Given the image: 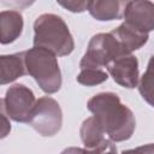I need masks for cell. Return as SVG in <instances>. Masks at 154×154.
Masks as SVG:
<instances>
[{
  "label": "cell",
  "mask_w": 154,
  "mask_h": 154,
  "mask_svg": "<svg viewBox=\"0 0 154 154\" xmlns=\"http://www.w3.org/2000/svg\"><path fill=\"white\" fill-rule=\"evenodd\" d=\"M87 107L111 141L123 142L132 136L136 128L135 116L116 93H99L88 101Z\"/></svg>",
  "instance_id": "obj_1"
},
{
  "label": "cell",
  "mask_w": 154,
  "mask_h": 154,
  "mask_svg": "<svg viewBox=\"0 0 154 154\" xmlns=\"http://www.w3.org/2000/svg\"><path fill=\"white\" fill-rule=\"evenodd\" d=\"M34 47L43 48L55 57H65L72 53L75 41L60 16L43 13L34 23Z\"/></svg>",
  "instance_id": "obj_2"
},
{
  "label": "cell",
  "mask_w": 154,
  "mask_h": 154,
  "mask_svg": "<svg viewBox=\"0 0 154 154\" xmlns=\"http://www.w3.org/2000/svg\"><path fill=\"white\" fill-rule=\"evenodd\" d=\"M24 53L26 75L31 76L46 94H54L61 87V72L57 57L38 47H32Z\"/></svg>",
  "instance_id": "obj_3"
},
{
  "label": "cell",
  "mask_w": 154,
  "mask_h": 154,
  "mask_svg": "<svg viewBox=\"0 0 154 154\" xmlns=\"http://www.w3.org/2000/svg\"><path fill=\"white\" fill-rule=\"evenodd\" d=\"M128 54L111 32H100L91 37L79 67L103 69L114 59Z\"/></svg>",
  "instance_id": "obj_4"
},
{
  "label": "cell",
  "mask_w": 154,
  "mask_h": 154,
  "mask_svg": "<svg viewBox=\"0 0 154 154\" xmlns=\"http://www.w3.org/2000/svg\"><path fill=\"white\" fill-rule=\"evenodd\" d=\"M36 99L32 90L24 84H13L6 90L1 106L4 113L17 123H30Z\"/></svg>",
  "instance_id": "obj_5"
},
{
  "label": "cell",
  "mask_w": 154,
  "mask_h": 154,
  "mask_svg": "<svg viewBox=\"0 0 154 154\" xmlns=\"http://www.w3.org/2000/svg\"><path fill=\"white\" fill-rule=\"evenodd\" d=\"M63 124L60 105L49 96L40 97L36 101L30 125L42 136L51 137L59 132Z\"/></svg>",
  "instance_id": "obj_6"
},
{
  "label": "cell",
  "mask_w": 154,
  "mask_h": 154,
  "mask_svg": "<svg viewBox=\"0 0 154 154\" xmlns=\"http://www.w3.org/2000/svg\"><path fill=\"white\" fill-rule=\"evenodd\" d=\"M124 23L142 34L154 30V2L148 0L128 1L124 11Z\"/></svg>",
  "instance_id": "obj_7"
},
{
  "label": "cell",
  "mask_w": 154,
  "mask_h": 154,
  "mask_svg": "<svg viewBox=\"0 0 154 154\" xmlns=\"http://www.w3.org/2000/svg\"><path fill=\"white\" fill-rule=\"evenodd\" d=\"M106 69L113 81L124 88L132 89L137 87L140 82L138 60L132 54H125L114 59Z\"/></svg>",
  "instance_id": "obj_8"
},
{
  "label": "cell",
  "mask_w": 154,
  "mask_h": 154,
  "mask_svg": "<svg viewBox=\"0 0 154 154\" xmlns=\"http://www.w3.org/2000/svg\"><path fill=\"white\" fill-rule=\"evenodd\" d=\"M126 2L122 0H90L87 10L96 20H116L124 17Z\"/></svg>",
  "instance_id": "obj_9"
},
{
  "label": "cell",
  "mask_w": 154,
  "mask_h": 154,
  "mask_svg": "<svg viewBox=\"0 0 154 154\" xmlns=\"http://www.w3.org/2000/svg\"><path fill=\"white\" fill-rule=\"evenodd\" d=\"M23 17L18 11L8 10L0 13V42L8 45L16 41L23 31Z\"/></svg>",
  "instance_id": "obj_10"
},
{
  "label": "cell",
  "mask_w": 154,
  "mask_h": 154,
  "mask_svg": "<svg viewBox=\"0 0 154 154\" xmlns=\"http://www.w3.org/2000/svg\"><path fill=\"white\" fill-rule=\"evenodd\" d=\"M111 34L116 37V40L120 43V46L128 54H132L134 51L140 49L147 43L149 38L148 34H142L128 25L126 23H122L119 26L113 29Z\"/></svg>",
  "instance_id": "obj_11"
},
{
  "label": "cell",
  "mask_w": 154,
  "mask_h": 154,
  "mask_svg": "<svg viewBox=\"0 0 154 154\" xmlns=\"http://www.w3.org/2000/svg\"><path fill=\"white\" fill-rule=\"evenodd\" d=\"M0 67H1V76L0 83L5 85L16 81L17 78L26 75L25 63H24V53H16V54H7L0 57Z\"/></svg>",
  "instance_id": "obj_12"
},
{
  "label": "cell",
  "mask_w": 154,
  "mask_h": 154,
  "mask_svg": "<svg viewBox=\"0 0 154 154\" xmlns=\"http://www.w3.org/2000/svg\"><path fill=\"white\" fill-rule=\"evenodd\" d=\"M79 135L87 149H94L106 140L103 129L94 117H89L82 123Z\"/></svg>",
  "instance_id": "obj_13"
},
{
  "label": "cell",
  "mask_w": 154,
  "mask_h": 154,
  "mask_svg": "<svg viewBox=\"0 0 154 154\" xmlns=\"http://www.w3.org/2000/svg\"><path fill=\"white\" fill-rule=\"evenodd\" d=\"M138 91L143 100L154 107V55L149 59L147 69L138 82Z\"/></svg>",
  "instance_id": "obj_14"
},
{
  "label": "cell",
  "mask_w": 154,
  "mask_h": 154,
  "mask_svg": "<svg viewBox=\"0 0 154 154\" xmlns=\"http://www.w3.org/2000/svg\"><path fill=\"white\" fill-rule=\"evenodd\" d=\"M108 78V72L103 69L96 67H84L81 69V72L77 76V82L82 85L94 87L97 84L103 83Z\"/></svg>",
  "instance_id": "obj_15"
},
{
  "label": "cell",
  "mask_w": 154,
  "mask_h": 154,
  "mask_svg": "<svg viewBox=\"0 0 154 154\" xmlns=\"http://www.w3.org/2000/svg\"><path fill=\"white\" fill-rule=\"evenodd\" d=\"M60 6L69 10L73 13H81L84 12L88 8V1H76V0H67V1H57Z\"/></svg>",
  "instance_id": "obj_16"
},
{
  "label": "cell",
  "mask_w": 154,
  "mask_h": 154,
  "mask_svg": "<svg viewBox=\"0 0 154 154\" xmlns=\"http://www.w3.org/2000/svg\"><path fill=\"white\" fill-rule=\"evenodd\" d=\"M89 150H90V154H118L117 153V147H116L114 142L111 141L109 138L105 140L96 148L89 149Z\"/></svg>",
  "instance_id": "obj_17"
},
{
  "label": "cell",
  "mask_w": 154,
  "mask_h": 154,
  "mask_svg": "<svg viewBox=\"0 0 154 154\" xmlns=\"http://www.w3.org/2000/svg\"><path fill=\"white\" fill-rule=\"evenodd\" d=\"M122 154H154V143H148L134 149L123 150Z\"/></svg>",
  "instance_id": "obj_18"
},
{
  "label": "cell",
  "mask_w": 154,
  "mask_h": 154,
  "mask_svg": "<svg viewBox=\"0 0 154 154\" xmlns=\"http://www.w3.org/2000/svg\"><path fill=\"white\" fill-rule=\"evenodd\" d=\"M60 154H90V150L87 148H78V147H69L64 149Z\"/></svg>",
  "instance_id": "obj_19"
},
{
  "label": "cell",
  "mask_w": 154,
  "mask_h": 154,
  "mask_svg": "<svg viewBox=\"0 0 154 154\" xmlns=\"http://www.w3.org/2000/svg\"><path fill=\"white\" fill-rule=\"evenodd\" d=\"M2 128H1V138H4V137H6L7 136V134L10 132V130H11V125H10V123H7V118H6V116L4 114V112H2Z\"/></svg>",
  "instance_id": "obj_20"
}]
</instances>
